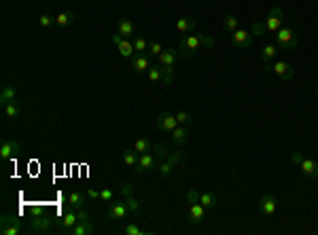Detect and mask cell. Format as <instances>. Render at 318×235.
I'll use <instances>...</instances> for the list:
<instances>
[{
    "label": "cell",
    "instance_id": "cell-1",
    "mask_svg": "<svg viewBox=\"0 0 318 235\" xmlns=\"http://www.w3.org/2000/svg\"><path fill=\"white\" fill-rule=\"evenodd\" d=\"M208 47V49H212L214 47V38L210 36V34H206V32H191V34H187V36H182L180 38V43H178V53L182 58H193V53L200 49V47Z\"/></svg>",
    "mask_w": 318,
    "mask_h": 235
},
{
    "label": "cell",
    "instance_id": "cell-2",
    "mask_svg": "<svg viewBox=\"0 0 318 235\" xmlns=\"http://www.w3.org/2000/svg\"><path fill=\"white\" fill-rule=\"evenodd\" d=\"M185 197L189 201V223L191 225H202L204 218H206V208L200 203V193H197L195 189H189Z\"/></svg>",
    "mask_w": 318,
    "mask_h": 235
},
{
    "label": "cell",
    "instance_id": "cell-3",
    "mask_svg": "<svg viewBox=\"0 0 318 235\" xmlns=\"http://www.w3.org/2000/svg\"><path fill=\"white\" fill-rule=\"evenodd\" d=\"M299 45V38L295 34V30L289 28V26H282L280 30L276 32V47L282 51H295Z\"/></svg>",
    "mask_w": 318,
    "mask_h": 235
},
{
    "label": "cell",
    "instance_id": "cell-4",
    "mask_svg": "<svg viewBox=\"0 0 318 235\" xmlns=\"http://www.w3.org/2000/svg\"><path fill=\"white\" fill-rule=\"evenodd\" d=\"M291 161L301 170V174L306 178H312V180L318 178V163L314 159H310V157L301 155V153H291Z\"/></svg>",
    "mask_w": 318,
    "mask_h": 235
},
{
    "label": "cell",
    "instance_id": "cell-5",
    "mask_svg": "<svg viewBox=\"0 0 318 235\" xmlns=\"http://www.w3.org/2000/svg\"><path fill=\"white\" fill-rule=\"evenodd\" d=\"M180 161H185V155H182V153H170L168 157H163V159L161 161H159L157 163V172H159V176H170L172 174V172L174 170H176L178 168V163Z\"/></svg>",
    "mask_w": 318,
    "mask_h": 235
},
{
    "label": "cell",
    "instance_id": "cell-6",
    "mask_svg": "<svg viewBox=\"0 0 318 235\" xmlns=\"http://www.w3.org/2000/svg\"><path fill=\"white\" fill-rule=\"evenodd\" d=\"M282 26H284V11L280 9V6H274V9H269V11H267V17H265V21H263L265 32L276 34Z\"/></svg>",
    "mask_w": 318,
    "mask_h": 235
},
{
    "label": "cell",
    "instance_id": "cell-7",
    "mask_svg": "<svg viewBox=\"0 0 318 235\" xmlns=\"http://www.w3.org/2000/svg\"><path fill=\"white\" fill-rule=\"evenodd\" d=\"M51 227H53V216L49 212H45L41 216H32V221L28 223V231L43 235L47 231H51Z\"/></svg>",
    "mask_w": 318,
    "mask_h": 235
},
{
    "label": "cell",
    "instance_id": "cell-8",
    "mask_svg": "<svg viewBox=\"0 0 318 235\" xmlns=\"http://www.w3.org/2000/svg\"><path fill=\"white\" fill-rule=\"evenodd\" d=\"M79 223V216H77V210L75 208H70V206H66V210H64V214L60 216V221H55V225H58V229L62 231V233H66L68 235V231L73 229V227Z\"/></svg>",
    "mask_w": 318,
    "mask_h": 235
},
{
    "label": "cell",
    "instance_id": "cell-9",
    "mask_svg": "<svg viewBox=\"0 0 318 235\" xmlns=\"http://www.w3.org/2000/svg\"><path fill=\"white\" fill-rule=\"evenodd\" d=\"M267 72H272L274 76H278L280 81H291L293 78V66L289 64V61H274L272 66L267 68Z\"/></svg>",
    "mask_w": 318,
    "mask_h": 235
},
{
    "label": "cell",
    "instance_id": "cell-10",
    "mask_svg": "<svg viewBox=\"0 0 318 235\" xmlns=\"http://www.w3.org/2000/svg\"><path fill=\"white\" fill-rule=\"evenodd\" d=\"M178 127V121H176V115H172V113H161L157 117V129L159 131H165V134H172L174 129Z\"/></svg>",
    "mask_w": 318,
    "mask_h": 235
},
{
    "label": "cell",
    "instance_id": "cell-11",
    "mask_svg": "<svg viewBox=\"0 0 318 235\" xmlns=\"http://www.w3.org/2000/svg\"><path fill=\"white\" fill-rule=\"evenodd\" d=\"M127 214H130V210H127L125 201H110L108 203V210H106L108 221H123Z\"/></svg>",
    "mask_w": 318,
    "mask_h": 235
},
{
    "label": "cell",
    "instance_id": "cell-12",
    "mask_svg": "<svg viewBox=\"0 0 318 235\" xmlns=\"http://www.w3.org/2000/svg\"><path fill=\"white\" fill-rule=\"evenodd\" d=\"M232 43L234 47H238V49H250L252 47V34L248 32V30H236V32H232Z\"/></svg>",
    "mask_w": 318,
    "mask_h": 235
},
{
    "label": "cell",
    "instance_id": "cell-13",
    "mask_svg": "<svg viewBox=\"0 0 318 235\" xmlns=\"http://www.w3.org/2000/svg\"><path fill=\"white\" fill-rule=\"evenodd\" d=\"M157 168V157L153 153H142L138 157V163H136V172L138 174H145V172H151V170H155Z\"/></svg>",
    "mask_w": 318,
    "mask_h": 235
},
{
    "label": "cell",
    "instance_id": "cell-14",
    "mask_svg": "<svg viewBox=\"0 0 318 235\" xmlns=\"http://www.w3.org/2000/svg\"><path fill=\"white\" fill-rule=\"evenodd\" d=\"M21 151V144L17 140H4L2 144H0V159H13V157H17Z\"/></svg>",
    "mask_w": 318,
    "mask_h": 235
},
{
    "label": "cell",
    "instance_id": "cell-15",
    "mask_svg": "<svg viewBox=\"0 0 318 235\" xmlns=\"http://www.w3.org/2000/svg\"><path fill=\"white\" fill-rule=\"evenodd\" d=\"M257 208H259V212L263 214V216H274V214H276V208H278L276 197H274V195H269V193L263 195V197L259 199Z\"/></svg>",
    "mask_w": 318,
    "mask_h": 235
},
{
    "label": "cell",
    "instance_id": "cell-16",
    "mask_svg": "<svg viewBox=\"0 0 318 235\" xmlns=\"http://www.w3.org/2000/svg\"><path fill=\"white\" fill-rule=\"evenodd\" d=\"M117 32L121 34L123 38H134V36H136V26H134L132 19L121 17V19H119V23H117Z\"/></svg>",
    "mask_w": 318,
    "mask_h": 235
},
{
    "label": "cell",
    "instance_id": "cell-17",
    "mask_svg": "<svg viewBox=\"0 0 318 235\" xmlns=\"http://www.w3.org/2000/svg\"><path fill=\"white\" fill-rule=\"evenodd\" d=\"M95 233V225L91 223V218L89 221H79L73 229L68 231V235H93Z\"/></svg>",
    "mask_w": 318,
    "mask_h": 235
},
{
    "label": "cell",
    "instance_id": "cell-18",
    "mask_svg": "<svg viewBox=\"0 0 318 235\" xmlns=\"http://www.w3.org/2000/svg\"><path fill=\"white\" fill-rule=\"evenodd\" d=\"M151 56H147V53H136V56L132 58V68L134 72H147V70L151 68Z\"/></svg>",
    "mask_w": 318,
    "mask_h": 235
},
{
    "label": "cell",
    "instance_id": "cell-19",
    "mask_svg": "<svg viewBox=\"0 0 318 235\" xmlns=\"http://www.w3.org/2000/svg\"><path fill=\"white\" fill-rule=\"evenodd\" d=\"M176 30L180 34H191L197 30V19L195 17H180L176 21Z\"/></svg>",
    "mask_w": 318,
    "mask_h": 235
},
{
    "label": "cell",
    "instance_id": "cell-20",
    "mask_svg": "<svg viewBox=\"0 0 318 235\" xmlns=\"http://www.w3.org/2000/svg\"><path fill=\"white\" fill-rule=\"evenodd\" d=\"M11 225H15V227H23V229H28V225H26V221L19 216V214H2L0 216V229L2 227H11Z\"/></svg>",
    "mask_w": 318,
    "mask_h": 235
},
{
    "label": "cell",
    "instance_id": "cell-21",
    "mask_svg": "<svg viewBox=\"0 0 318 235\" xmlns=\"http://www.w3.org/2000/svg\"><path fill=\"white\" fill-rule=\"evenodd\" d=\"M75 21H77L75 11H62L55 15V26L58 28H68V26H73Z\"/></svg>",
    "mask_w": 318,
    "mask_h": 235
},
{
    "label": "cell",
    "instance_id": "cell-22",
    "mask_svg": "<svg viewBox=\"0 0 318 235\" xmlns=\"http://www.w3.org/2000/svg\"><path fill=\"white\" fill-rule=\"evenodd\" d=\"M85 199H87V195H85V193H81V191H70V193H68V197H66V206L79 210V208H83V206H85Z\"/></svg>",
    "mask_w": 318,
    "mask_h": 235
},
{
    "label": "cell",
    "instance_id": "cell-23",
    "mask_svg": "<svg viewBox=\"0 0 318 235\" xmlns=\"http://www.w3.org/2000/svg\"><path fill=\"white\" fill-rule=\"evenodd\" d=\"M189 129H187V125H178L176 129L172 131V142L176 144V146H182V144H187L189 142Z\"/></svg>",
    "mask_w": 318,
    "mask_h": 235
},
{
    "label": "cell",
    "instance_id": "cell-24",
    "mask_svg": "<svg viewBox=\"0 0 318 235\" xmlns=\"http://www.w3.org/2000/svg\"><path fill=\"white\" fill-rule=\"evenodd\" d=\"M276 56H278V47L276 45H265L263 49H261V61L265 64V70L272 66V61L276 59Z\"/></svg>",
    "mask_w": 318,
    "mask_h": 235
},
{
    "label": "cell",
    "instance_id": "cell-25",
    "mask_svg": "<svg viewBox=\"0 0 318 235\" xmlns=\"http://www.w3.org/2000/svg\"><path fill=\"white\" fill-rule=\"evenodd\" d=\"M117 49H119V53H121V58H125V59H132L134 56H136V49H134L132 38H123V41L117 45Z\"/></svg>",
    "mask_w": 318,
    "mask_h": 235
},
{
    "label": "cell",
    "instance_id": "cell-26",
    "mask_svg": "<svg viewBox=\"0 0 318 235\" xmlns=\"http://www.w3.org/2000/svg\"><path fill=\"white\" fill-rule=\"evenodd\" d=\"M2 113H4L6 119H17L19 113H21V102L19 100H13V102H9V104H4L2 106Z\"/></svg>",
    "mask_w": 318,
    "mask_h": 235
},
{
    "label": "cell",
    "instance_id": "cell-27",
    "mask_svg": "<svg viewBox=\"0 0 318 235\" xmlns=\"http://www.w3.org/2000/svg\"><path fill=\"white\" fill-rule=\"evenodd\" d=\"M17 100V91H15L13 85H2V89H0V104H9V102Z\"/></svg>",
    "mask_w": 318,
    "mask_h": 235
},
{
    "label": "cell",
    "instance_id": "cell-28",
    "mask_svg": "<svg viewBox=\"0 0 318 235\" xmlns=\"http://www.w3.org/2000/svg\"><path fill=\"white\" fill-rule=\"evenodd\" d=\"M138 153L134 151V148H125L123 155H121V159H123V166L125 168H136V163H138Z\"/></svg>",
    "mask_w": 318,
    "mask_h": 235
},
{
    "label": "cell",
    "instance_id": "cell-29",
    "mask_svg": "<svg viewBox=\"0 0 318 235\" xmlns=\"http://www.w3.org/2000/svg\"><path fill=\"white\" fill-rule=\"evenodd\" d=\"M127 210H130V214H138L142 210V201L136 197V195H130V197H123Z\"/></svg>",
    "mask_w": 318,
    "mask_h": 235
},
{
    "label": "cell",
    "instance_id": "cell-30",
    "mask_svg": "<svg viewBox=\"0 0 318 235\" xmlns=\"http://www.w3.org/2000/svg\"><path fill=\"white\" fill-rule=\"evenodd\" d=\"M123 233H125V235H151L153 231L142 229V227H138L136 223H130V225H125V227H123Z\"/></svg>",
    "mask_w": 318,
    "mask_h": 235
},
{
    "label": "cell",
    "instance_id": "cell-31",
    "mask_svg": "<svg viewBox=\"0 0 318 235\" xmlns=\"http://www.w3.org/2000/svg\"><path fill=\"white\" fill-rule=\"evenodd\" d=\"M147 72H149V81L151 83H163V70H161V66H151L149 70H147Z\"/></svg>",
    "mask_w": 318,
    "mask_h": 235
},
{
    "label": "cell",
    "instance_id": "cell-32",
    "mask_svg": "<svg viewBox=\"0 0 318 235\" xmlns=\"http://www.w3.org/2000/svg\"><path fill=\"white\" fill-rule=\"evenodd\" d=\"M223 28H225L227 32H236V30H240V19H238L236 15H227V17L223 19Z\"/></svg>",
    "mask_w": 318,
    "mask_h": 235
},
{
    "label": "cell",
    "instance_id": "cell-33",
    "mask_svg": "<svg viewBox=\"0 0 318 235\" xmlns=\"http://www.w3.org/2000/svg\"><path fill=\"white\" fill-rule=\"evenodd\" d=\"M200 203H202L206 210H210V208L217 206V195L210 193V191H208V193H200Z\"/></svg>",
    "mask_w": 318,
    "mask_h": 235
},
{
    "label": "cell",
    "instance_id": "cell-34",
    "mask_svg": "<svg viewBox=\"0 0 318 235\" xmlns=\"http://www.w3.org/2000/svg\"><path fill=\"white\" fill-rule=\"evenodd\" d=\"M151 148H153V144H151V140H149V138H138L136 142H134V151H136L138 155L149 153Z\"/></svg>",
    "mask_w": 318,
    "mask_h": 235
},
{
    "label": "cell",
    "instance_id": "cell-35",
    "mask_svg": "<svg viewBox=\"0 0 318 235\" xmlns=\"http://www.w3.org/2000/svg\"><path fill=\"white\" fill-rule=\"evenodd\" d=\"M132 43H134V49H136V53H147L149 51V43H147V38H142V36H134L132 38Z\"/></svg>",
    "mask_w": 318,
    "mask_h": 235
},
{
    "label": "cell",
    "instance_id": "cell-36",
    "mask_svg": "<svg viewBox=\"0 0 318 235\" xmlns=\"http://www.w3.org/2000/svg\"><path fill=\"white\" fill-rule=\"evenodd\" d=\"M163 49H165V47H163L161 43H159V41H153V43L149 45V56H151V58H159V56L163 53Z\"/></svg>",
    "mask_w": 318,
    "mask_h": 235
},
{
    "label": "cell",
    "instance_id": "cell-37",
    "mask_svg": "<svg viewBox=\"0 0 318 235\" xmlns=\"http://www.w3.org/2000/svg\"><path fill=\"white\" fill-rule=\"evenodd\" d=\"M38 23H41V28H51V26H55V15L43 13L41 17H38Z\"/></svg>",
    "mask_w": 318,
    "mask_h": 235
},
{
    "label": "cell",
    "instance_id": "cell-38",
    "mask_svg": "<svg viewBox=\"0 0 318 235\" xmlns=\"http://www.w3.org/2000/svg\"><path fill=\"white\" fill-rule=\"evenodd\" d=\"M153 151H155L153 155L157 157V159H163V157H168V155L172 153V151H170V146H165V144H155V146H153Z\"/></svg>",
    "mask_w": 318,
    "mask_h": 235
},
{
    "label": "cell",
    "instance_id": "cell-39",
    "mask_svg": "<svg viewBox=\"0 0 318 235\" xmlns=\"http://www.w3.org/2000/svg\"><path fill=\"white\" fill-rule=\"evenodd\" d=\"M28 229H23V227H15V225H11V227H2L0 229V233L2 235H21V233H26Z\"/></svg>",
    "mask_w": 318,
    "mask_h": 235
},
{
    "label": "cell",
    "instance_id": "cell-40",
    "mask_svg": "<svg viewBox=\"0 0 318 235\" xmlns=\"http://www.w3.org/2000/svg\"><path fill=\"white\" fill-rule=\"evenodd\" d=\"M115 197V191H113V186H106V189H102L100 191V201H104V203H110Z\"/></svg>",
    "mask_w": 318,
    "mask_h": 235
},
{
    "label": "cell",
    "instance_id": "cell-41",
    "mask_svg": "<svg viewBox=\"0 0 318 235\" xmlns=\"http://www.w3.org/2000/svg\"><path fill=\"white\" fill-rule=\"evenodd\" d=\"M176 121H178V125H189V123H193V117H191L187 111H178Z\"/></svg>",
    "mask_w": 318,
    "mask_h": 235
},
{
    "label": "cell",
    "instance_id": "cell-42",
    "mask_svg": "<svg viewBox=\"0 0 318 235\" xmlns=\"http://www.w3.org/2000/svg\"><path fill=\"white\" fill-rule=\"evenodd\" d=\"M45 212H47V208L43 206V203H34V206L28 208V214H30V216H41V214H45Z\"/></svg>",
    "mask_w": 318,
    "mask_h": 235
},
{
    "label": "cell",
    "instance_id": "cell-43",
    "mask_svg": "<svg viewBox=\"0 0 318 235\" xmlns=\"http://www.w3.org/2000/svg\"><path fill=\"white\" fill-rule=\"evenodd\" d=\"M136 191H134V186L130 184V182H123V186H121V195L123 197H130V195H134Z\"/></svg>",
    "mask_w": 318,
    "mask_h": 235
},
{
    "label": "cell",
    "instance_id": "cell-44",
    "mask_svg": "<svg viewBox=\"0 0 318 235\" xmlns=\"http://www.w3.org/2000/svg\"><path fill=\"white\" fill-rule=\"evenodd\" d=\"M77 216H79V221H89V218H91V214L85 210V206L77 210Z\"/></svg>",
    "mask_w": 318,
    "mask_h": 235
},
{
    "label": "cell",
    "instance_id": "cell-45",
    "mask_svg": "<svg viewBox=\"0 0 318 235\" xmlns=\"http://www.w3.org/2000/svg\"><path fill=\"white\" fill-rule=\"evenodd\" d=\"M85 195H87V199H93V201L100 199V191H95V189H87Z\"/></svg>",
    "mask_w": 318,
    "mask_h": 235
},
{
    "label": "cell",
    "instance_id": "cell-46",
    "mask_svg": "<svg viewBox=\"0 0 318 235\" xmlns=\"http://www.w3.org/2000/svg\"><path fill=\"white\" fill-rule=\"evenodd\" d=\"M110 41H113V45L117 47L119 43H121V41H123V36H121V34H119V32H117V34H113V38H110Z\"/></svg>",
    "mask_w": 318,
    "mask_h": 235
},
{
    "label": "cell",
    "instance_id": "cell-47",
    "mask_svg": "<svg viewBox=\"0 0 318 235\" xmlns=\"http://www.w3.org/2000/svg\"><path fill=\"white\" fill-rule=\"evenodd\" d=\"M316 98H318V89H316Z\"/></svg>",
    "mask_w": 318,
    "mask_h": 235
}]
</instances>
